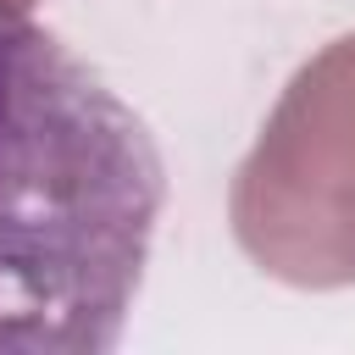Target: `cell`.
Returning a JSON list of instances; mask_svg holds the SVG:
<instances>
[{
	"label": "cell",
	"instance_id": "obj_1",
	"mask_svg": "<svg viewBox=\"0 0 355 355\" xmlns=\"http://www.w3.org/2000/svg\"><path fill=\"white\" fill-rule=\"evenodd\" d=\"M166 166L50 28L0 17V355H105L139 300Z\"/></svg>",
	"mask_w": 355,
	"mask_h": 355
}]
</instances>
